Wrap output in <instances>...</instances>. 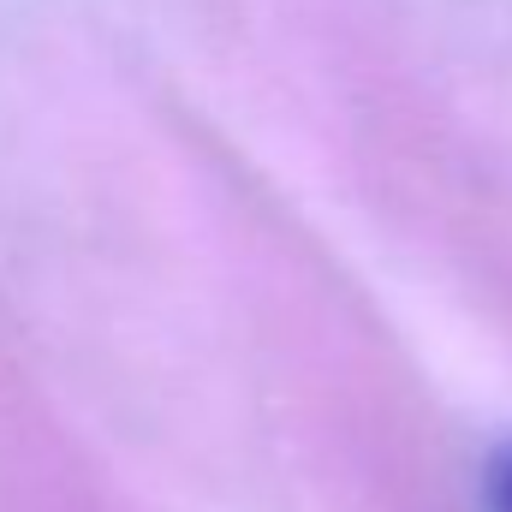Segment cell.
<instances>
[{
  "label": "cell",
  "instance_id": "1",
  "mask_svg": "<svg viewBox=\"0 0 512 512\" xmlns=\"http://www.w3.org/2000/svg\"><path fill=\"white\" fill-rule=\"evenodd\" d=\"M489 512H512V441L489 465Z\"/></svg>",
  "mask_w": 512,
  "mask_h": 512
}]
</instances>
